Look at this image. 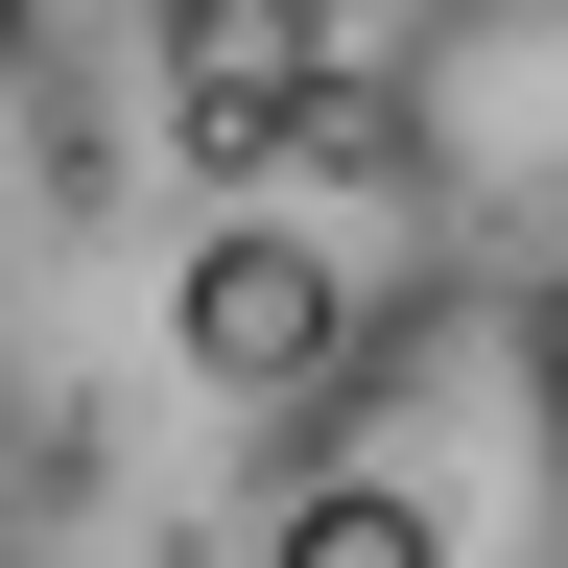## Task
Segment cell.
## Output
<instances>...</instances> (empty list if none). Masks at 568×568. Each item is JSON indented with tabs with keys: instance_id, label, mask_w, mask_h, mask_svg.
Listing matches in <instances>:
<instances>
[{
	"instance_id": "1",
	"label": "cell",
	"mask_w": 568,
	"mask_h": 568,
	"mask_svg": "<svg viewBox=\"0 0 568 568\" xmlns=\"http://www.w3.org/2000/svg\"><path fill=\"white\" fill-rule=\"evenodd\" d=\"M332 142L403 190L426 284H545L568 308V0H426L379 48V95H332Z\"/></svg>"
},
{
	"instance_id": "2",
	"label": "cell",
	"mask_w": 568,
	"mask_h": 568,
	"mask_svg": "<svg viewBox=\"0 0 568 568\" xmlns=\"http://www.w3.org/2000/svg\"><path fill=\"white\" fill-rule=\"evenodd\" d=\"M166 332H190L213 403H332L355 332H379V284H355L332 237H284V213H213V237L166 261Z\"/></svg>"
},
{
	"instance_id": "3",
	"label": "cell",
	"mask_w": 568,
	"mask_h": 568,
	"mask_svg": "<svg viewBox=\"0 0 568 568\" xmlns=\"http://www.w3.org/2000/svg\"><path fill=\"white\" fill-rule=\"evenodd\" d=\"M261 568H450V521H426V497H379V474H308L261 521Z\"/></svg>"
},
{
	"instance_id": "4",
	"label": "cell",
	"mask_w": 568,
	"mask_h": 568,
	"mask_svg": "<svg viewBox=\"0 0 568 568\" xmlns=\"http://www.w3.org/2000/svg\"><path fill=\"white\" fill-rule=\"evenodd\" d=\"M24 24H48V0H0V71H24Z\"/></svg>"
}]
</instances>
